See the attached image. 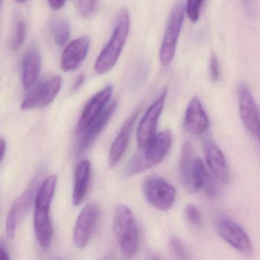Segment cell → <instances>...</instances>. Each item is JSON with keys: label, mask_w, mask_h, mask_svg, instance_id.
<instances>
[{"label": "cell", "mask_w": 260, "mask_h": 260, "mask_svg": "<svg viewBox=\"0 0 260 260\" xmlns=\"http://www.w3.org/2000/svg\"><path fill=\"white\" fill-rule=\"evenodd\" d=\"M57 182L56 175L47 177L38 188L35 197L34 227L37 240L43 249L49 248L53 240V228L50 218V207Z\"/></svg>", "instance_id": "obj_1"}, {"label": "cell", "mask_w": 260, "mask_h": 260, "mask_svg": "<svg viewBox=\"0 0 260 260\" xmlns=\"http://www.w3.org/2000/svg\"><path fill=\"white\" fill-rule=\"evenodd\" d=\"M172 134L164 131L156 134L152 140L136 154L128 164L126 174L128 177L145 172L163 161L171 150Z\"/></svg>", "instance_id": "obj_2"}, {"label": "cell", "mask_w": 260, "mask_h": 260, "mask_svg": "<svg viewBox=\"0 0 260 260\" xmlns=\"http://www.w3.org/2000/svg\"><path fill=\"white\" fill-rule=\"evenodd\" d=\"M129 30V11L123 9L119 14L111 39L96 61L94 70L98 74H105L116 65L126 44Z\"/></svg>", "instance_id": "obj_3"}, {"label": "cell", "mask_w": 260, "mask_h": 260, "mask_svg": "<svg viewBox=\"0 0 260 260\" xmlns=\"http://www.w3.org/2000/svg\"><path fill=\"white\" fill-rule=\"evenodd\" d=\"M112 227L122 253L127 257H134L139 248V233L134 214L129 207L125 205L117 206Z\"/></svg>", "instance_id": "obj_4"}, {"label": "cell", "mask_w": 260, "mask_h": 260, "mask_svg": "<svg viewBox=\"0 0 260 260\" xmlns=\"http://www.w3.org/2000/svg\"><path fill=\"white\" fill-rule=\"evenodd\" d=\"M143 194L150 206L162 212L174 206L177 192L172 185L161 177H150L143 183Z\"/></svg>", "instance_id": "obj_5"}, {"label": "cell", "mask_w": 260, "mask_h": 260, "mask_svg": "<svg viewBox=\"0 0 260 260\" xmlns=\"http://www.w3.org/2000/svg\"><path fill=\"white\" fill-rule=\"evenodd\" d=\"M185 7L184 3H177L168 18L160 50V61L162 65H169L174 59L177 41L184 21Z\"/></svg>", "instance_id": "obj_6"}, {"label": "cell", "mask_w": 260, "mask_h": 260, "mask_svg": "<svg viewBox=\"0 0 260 260\" xmlns=\"http://www.w3.org/2000/svg\"><path fill=\"white\" fill-rule=\"evenodd\" d=\"M61 85L62 78L59 76L40 81L31 86L21 103V108L27 110L47 106L57 96Z\"/></svg>", "instance_id": "obj_7"}, {"label": "cell", "mask_w": 260, "mask_h": 260, "mask_svg": "<svg viewBox=\"0 0 260 260\" xmlns=\"http://www.w3.org/2000/svg\"><path fill=\"white\" fill-rule=\"evenodd\" d=\"M101 210L95 203H88L78 216L73 230V243L77 248L88 245L100 219Z\"/></svg>", "instance_id": "obj_8"}, {"label": "cell", "mask_w": 260, "mask_h": 260, "mask_svg": "<svg viewBox=\"0 0 260 260\" xmlns=\"http://www.w3.org/2000/svg\"><path fill=\"white\" fill-rule=\"evenodd\" d=\"M217 230L224 241L241 254L246 256L253 254V245L248 235L239 224L230 218H220L217 222Z\"/></svg>", "instance_id": "obj_9"}, {"label": "cell", "mask_w": 260, "mask_h": 260, "mask_svg": "<svg viewBox=\"0 0 260 260\" xmlns=\"http://www.w3.org/2000/svg\"><path fill=\"white\" fill-rule=\"evenodd\" d=\"M38 180V177L35 178L22 195L16 198L11 207L6 220V235L9 239H13L17 227L25 217L33 204L34 200H35L39 188Z\"/></svg>", "instance_id": "obj_10"}, {"label": "cell", "mask_w": 260, "mask_h": 260, "mask_svg": "<svg viewBox=\"0 0 260 260\" xmlns=\"http://www.w3.org/2000/svg\"><path fill=\"white\" fill-rule=\"evenodd\" d=\"M166 96L167 90H164L147 110L139 123L137 131V140L138 145L141 149L145 148L155 137L157 122L163 110Z\"/></svg>", "instance_id": "obj_11"}, {"label": "cell", "mask_w": 260, "mask_h": 260, "mask_svg": "<svg viewBox=\"0 0 260 260\" xmlns=\"http://www.w3.org/2000/svg\"><path fill=\"white\" fill-rule=\"evenodd\" d=\"M113 87L111 85L105 87L94 95L85 105L77 126V133L83 134L90 125L105 111L111 99Z\"/></svg>", "instance_id": "obj_12"}, {"label": "cell", "mask_w": 260, "mask_h": 260, "mask_svg": "<svg viewBox=\"0 0 260 260\" xmlns=\"http://www.w3.org/2000/svg\"><path fill=\"white\" fill-rule=\"evenodd\" d=\"M117 101L114 100L111 102L105 111L96 119V120L90 125L89 128L83 133V137L81 139L76 149V154L78 156L82 155L90 149L96 139L99 137L102 131L105 129L110 119L117 108Z\"/></svg>", "instance_id": "obj_13"}, {"label": "cell", "mask_w": 260, "mask_h": 260, "mask_svg": "<svg viewBox=\"0 0 260 260\" xmlns=\"http://www.w3.org/2000/svg\"><path fill=\"white\" fill-rule=\"evenodd\" d=\"M91 39L82 36L73 40L64 49L61 58V67L66 72L77 70L86 57Z\"/></svg>", "instance_id": "obj_14"}, {"label": "cell", "mask_w": 260, "mask_h": 260, "mask_svg": "<svg viewBox=\"0 0 260 260\" xmlns=\"http://www.w3.org/2000/svg\"><path fill=\"white\" fill-rule=\"evenodd\" d=\"M240 114L244 126L253 135H259L260 115L253 96L245 85L239 90Z\"/></svg>", "instance_id": "obj_15"}, {"label": "cell", "mask_w": 260, "mask_h": 260, "mask_svg": "<svg viewBox=\"0 0 260 260\" xmlns=\"http://www.w3.org/2000/svg\"><path fill=\"white\" fill-rule=\"evenodd\" d=\"M203 148L206 163L214 177L222 183H229V166L222 151L210 138L206 139Z\"/></svg>", "instance_id": "obj_16"}, {"label": "cell", "mask_w": 260, "mask_h": 260, "mask_svg": "<svg viewBox=\"0 0 260 260\" xmlns=\"http://www.w3.org/2000/svg\"><path fill=\"white\" fill-rule=\"evenodd\" d=\"M209 119L198 98L194 97L189 102L185 113L184 126L192 135H200L207 130Z\"/></svg>", "instance_id": "obj_17"}, {"label": "cell", "mask_w": 260, "mask_h": 260, "mask_svg": "<svg viewBox=\"0 0 260 260\" xmlns=\"http://www.w3.org/2000/svg\"><path fill=\"white\" fill-rule=\"evenodd\" d=\"M139 110L140 108H137L128 118L111 146L109 154V164L111 167H114L120 162L127 149L130 136L133 131V126L139 115Z\"/></svg>", "instance_id": "obj_18"}, {"label": "cell", "mask_w": 260, "mask_h": 260, "mask_svg": "<svg viewBox=\"0 0 260 260\" xmlns=\"http://www.w3.org/2000/svg\"><path fill=\"white\" fill-rule=\"evenodd\" d=\"M91 178V163L88 160H81L75 172L74 187L73 192V203L78 206L85 199Z\"/></svg>", "instance_id": "obj_19"}, {"label": "cell", "mask_w": 260, "mask_h": 260, "mask_svg": "<svg viewBox=\"0 0 260 260\" xmlns=\"http://www.w3.org/2000/svg\"><path fill=\"white\" fill-rule=\"evenodd\" d=\"M41 69V56L38 50H29L22 64V84L24 89L30 88L35 85Z\"/></svg>", "instance_id": "obj_20"}, {"label": "cell", "mask_w": 260, "mask_h": 260, "mask_svg": "<svg viewBox=\"0 0 260 260\" xmlns=\"http://www.w3.org/2000/svg\"><path fill=\"white\" fill-rule=\"evenodd\" d=\"M193 149L192 143L186 142L182 148L181 159L180 163V172L182 183L186 189L189 185L191 171L194 161Z\"/></svg>", "instance_id": "obj_21"}, {"label": "cell", "mask_w": 260, "mask_h": 260, "mask_svg": "<svg viewBox=\"0 0 260 260\" xmlns=\"http://www.w3.org/2000/svg\"><path fill=\"white\" fill-rule=\"evenodd\" d=\"M53 32L56 44L64 45L70 38V23L65 18H58L53 23Z\"/></svg>", "instance_id": "obj_22"}, {"label": "cell", "mask_w": 260, "mask_h": 260, "mask_svg": "<svg viewBox=\"0 0 260 260\" xmlns=\"http://www.w3.org/2000/svg\"><path fill=\"white\" fill-rule=\"evenodd\" d=\"M169 249L174 260H190V254L184 243L174 236L170 239Z\"/></svg>", "instance_id": "obj_23"}, {"label": "cell", "mask_w": 260, "mask_h": 260, "mask_svg": "<svg viewBox=\"0 0 260 260\" xmlns=\"http://www.w3.org/2000/svg\"><path fill=\"white\" fill-rule=\"evenodd\" d=\"M132 74L131 84L133 88L137 89L142 86L146 79L148 73V64L145 61H139L135 66Z\"/></svg>", "instance_id": "obj_24"}, {"label": "cell", "mask_w": 260, "mask_h": 260, "mask_svg": "<svg viewBox=\"0 0 260 260\" xmlns=\"http://www.w3.org/2000/svg\"><path fill=\"white\" fill-rule=\"evenodd\" d=\"M26 26L24 21H19L15 26L13 38L11 42V48L13 50H17L21 47L25 38Z\"/></svg>", "instance_id": "obj_25"}, {"label": "cell", "mask_w": 260, "mask_h": 260, "mask_svg": "<svg viewBox=\"0 0 260 260\" xmlns=\"http://www.w3.org/2000/svg\"><path fill=\"white\" fill-rule=\"evenodd\" d=\"M75 4L78 12L84 18L91 16L97 10L98 2L92 0H79L76 1Z\"/></svg>", "instance_id": "obj_26"}, {"label": "cell", "mask_w": 260, "mask_h": 260, "mask_svg": "<svg viewBox=\"0 0 260 260\" xmlns=\"http://www.w3.org/2000/svg\"><path fill=\"white\" fill-rule=\"evenodd\" d=\"M185 217L189 224L195 227H200L202 225V215L200 210L194 205L189 204L185 209Z\"/></svg>", "instance_id": "obj_27"}, {"label": "cell", "mask_w": 260, "mask_h": 260, "mask_svg": "<svg viewBox=\"0 0 260 260\" xmlns=\"http://www.w3.org/2000/svg\"><path fill=\"white\" fill-rule=\"evenodd\" d=\"M204 2L202 0H189L186 3L185 11L191 21L196 22L200 18L202 5Z\"/></svg>", "instance_id": "obj_28"}, {"label": "cell", "mask_w": 260, "mask_h": 260, "mask_svg": "<svg viewBox=\"0 0 260 260\" xmlns=\"http://www.w3.org/2000/svg\"><path fill=\"white\" fill-rule=\"evenodd\" d=\"M210 74L212 80L217 82L220 78V66L216 55H212L210 60Z\"/></svg>", "instance_id": "obj_29"}, {"label": "cell", "mask_w": 260, "mask_h": 260, "mask_svg": "<svg viewBox=\"0 0 260 260\" xmlns=\"http://www.w3.org/2000/svg\"><path fill=\"white\" fill-rule=\"evenodd\" d=\"M84 82H85V75H79L77 79H76L74 85H73V90H74V91L79 90V89L82 86V85H83Z\"/></svg>", "instance_id": "obj_30"}, {"label": "cell", "mask_w": 260, "mask_h": 260, "mask_svg": "<svg viewBox=\"0 0 260 260\" xmlns=\"http://www.w3.org/2000/svg\"><path fill=\"white\" fill-rule=\"evenodd\" d=\"M50 7L54 10H58V9H62L65 5V1H57V0H53V1H49Z\"/></svg>", "instance_id": "obj_31"}, {"label": "cell", "mask_w": 260, "mask_h": 260, "mask_svg": "<svg viewBox=\"0 0 260 260\" xmlns=\"http://www.w3.org/2000/svg\"><path fill=\"white\" fill-rule=\"evenodd\" d=\"M6 150V142L4 139L0 138V161L4 157L5 152Z\"/></svg>", "instance_id": "obj_32"}, {"label": "cell", "mask_w": 260, "mask_h": 260, "mask_svg": "<svg viewBox=\"0 0 260 260\" xmlns=\"http://www.w3.org/2000/svg\"><path fill=\"white\" fill-rule=\"evenodd\" d=\"M0 260H11L9 253L2 245H0Z\"/></svg>", "instance_id": "obj_33"}, {"label": "cell", "mask_w": 260, "mask_h": 260, "mask_svg": "<svg viewBox=\"0 0 260 260\" xmlns=\"http://www.w3.org/2000/svg\"><path fill=\"white\" fill-rule=\"evenodd\" d=\"M114 256L113 254H108L107 256H104L101 260H114Z\"/></svg>", "instance_id": "obj_34"}, {"label": "cell", "mask_w": 260, "mask_h": 260, "mask_svg": "<svg viewBox=\"0 0 260 260\" xmlns=\"http://www.w3.org/2000/svg\"><path fill=\"white\" fill-rule=\"evenodd\" d=\"M150 260H164L162 259L161 256H158V255H152L150 257Z\"/></svg>", "instance_id": "obj_35"}, {"label": "cell", "mask_w": 260, "mask_h": 260, "mask_svg": "<svg viewBox=\"0 0 260 260\" xmlns=\"http://www.w3.org/2000/svg\"><path fill=\"white\" fill-rule=\"evenodd\" d=\"M53 260H65V259H62V258H56V259H54Z\"/></svg>", "instance_id": "obj_36"}, {"label": "cell", "mask_w": 260, "mask_h": 260, "mask_svg": "<svg viewBox=\"0 0 260 260\" xmlns=\"http://www.w3.org/2000/svg\"><path fill=\"white\" fill-rule=\"evenodd\" d=\"M259 115H260V114H259ZM258 137H259V140H260V125H259V135H258Z\"/></svg>", "instance_id": "obj_37"}]
</instances>
